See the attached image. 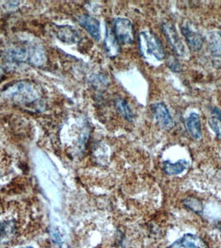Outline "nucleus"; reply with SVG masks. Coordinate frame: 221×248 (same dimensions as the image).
Wrapping results in <instances>:
<instances>
[{
	"instance_id": "nucleus-8",
	"label": "nucleus",
	"mask_w": 221,
	"mask_h": 248,
	"mask_svg": "<svg viewBox=\"0 0 221 248\" xmlns=\"http://www.w3.org/2000/svg\"><path fill=\"white\" fill-rule=\"evenodd\" d=\"M181 32L190 49L193 52L199 51L203 46V40L201 35L197 31L190 28L188 25H182Z\"/></svg>"
},
{
	"instance_id": "nucleus-10",
	"label": "nucleus",
	"mask_w": 221,
	"mask_h": 248,
	"mask_svg": "<svg viewBox=\"0 0 221 248\" xmlns=\"http://www.w3.org/2000/svg\"><path fill=\"white\" fill-rule=\"evenodd\" d=\"M104 46L107 53L111 58L116 57L120 52L119 43L113 31L109 26L106 27V37L104 40Z\"/></svg>"
},
{
	"instance_id": "nucleus-5",
	"label": "nucleus",
	"mask_w": 221,
	"mask_h": 248,
	"mask_svg": "<svg viewBox=\"0 0 221 248\" xmlns=\"http://www.w3.org/2000/svg\"><path fill=\"white\" fill-rule=\"evenodd\" d=\"M152 110L155 120L162 129H172L174 125V121L168 108L164 103H157L153 105Z\"/></svg>"
},
{
	"instance_id": "nucleus-2",
	"label": "nucleus",
	"mask_w": 221,
	"mask_h": 248,
	"mask_svg": "<svg viewBox=\"0 0 221 248\" xmlns=\"http://www.w3.org/2000/svg\"><path fill=\"white\" fill-rule=\"evenodd\" d=\"M114 35L118 42L125 45L133 44L135 40V30L129 19L118 17L114 21Z\"/></svg>"
},
{
	"instance_id": "nucleus-7",
	"label": "nucleus",
	"mask_w": 221,
	"mask_h": 248,
	"mask_svg": "<svg viewBox=\"0 0 221 248\" xmlns=\"http://www.w3.org/2000/svg\"><path fill=\"white\" fill-rule=\"evenodd\" d=\"M79 24L95 39L99 41L100 38V24L98 19L90 15H84L78 17Z\"/></svg>"
},
{
	"instance_id": "nucleus-1",
	"label": "nucleus",
	"mask_w": 221,
	"mask_h": 248,
	"mask_svg": "<svg viewBox=\"0 0 221 248\" xmlns=\"http://www.w3.org/2000/svg\"><path fill=\"white\" fill-rule=\"evenodd\" d=\"M140 51L148 62H162L166 57L163 45L151 31H144L139 36Z\"/></svg>"
},
{
	"instance_id": "nucleus-4",
	"label": "nucleus",
	"mask_w": 221,
	"mask_h": 248,
	"mask_svg": "<svg viewBox=\"0 0 221 248\" xmlns=\"http://www.w3.org/2000/svg\"><path fill=\"white\" fill-rule=\"evenodd\" d=\"M162 31L174 52L178 56H183L185 54V47L174 25L170 22H165L162 25Z\"/></svg>"
},
{
	"instance_id": "nucleus-17",
	"label": "nucleus",
	"mask_w": 221,
	"mask_h": 248,
	"mask_svg": "<svg viewBox=\"0 0 221 248\" xmlns=\"http://www.w3.org/2000/svg\"><path fill=\"white\" fill-rule=\"evenodd\" d=\"M91 83L96 89H102L107 87L108 81L106 78L102 75H95L91 78Z\"/></svg>"
},
{
	"instance_id": "nucleus-3",
	"label": "nucleus",
	"mask_w": 221,
	"mask_h": 248,
	"mask_svg": "<svg viewBox=\"0 0 221 248\" xmlns=\"http://www.w3.org/2000/svg\"><path fill=\"white\" fill-rule=\"evenodd\" d=\"M8 93L14 100L19 102H31L36 98L34 89L27 83H18L14 85Z\"/></svg>"
},
{
	"instance_id": "nucleus-12",
	"label": "nucleus",
	"mask_w": 221,
	"mask_h": 248,
	"mask_svg": "<svg viewBox=\"0 0 221 248\" xmlns=\"http://www.w3.org/2000/svg\"><path fill=\"white\" fill-rule=\"evenodd\" d=\"M205 40L211 54L221 56V33L219 31H211L205 36Z\"/></svg>"
},
{
	"instance_id": "nucleus-19",
	"label": "nucleus",
	"mask_w": 221,
	"mask_h": 248,
	"mask_svg": "<svg viewBox=\"0 0 221 248\" xmlns=\"http://www.w3.org/2000/svg\"><path fill=\"white\" fill-rule=\"evenodd\" d=\"M34 248L32 247H25V248Z\"/></svg>"
},
{
	"instance_id": "nucleus-18",
	"label": "nucleus",
	"mask_w": 221,
	"mask_h": 248,
	"mask_svg": "<svg viewBox=\"0 0 221 248\" xmlns=\"http://www.w3.org/2000/svg\"><path fill=\"white\" fill-rule=\"evenodd\" d=\"M168 65L169 68L174 73H178L182 71L181 65L174 56H171L168 58Z\"/></svg>"
},
{
	"instance_id": "nucleus-15",
	"label": "nucleus",
	"mask_w": 221,
	"mask_h": 248,
	"mask_svg": "<svg viewBox=\"0 0 221 248\" xmlns=\"http://www.w3.org/2000/svg\"><path fill=\"white\" fill-rule=\"evenodd\" d=\"M115 106L122 115L127 121L132 122L133 120V113L127 103L122 98H117L115 101Z\"/></svg>"
},
{
	"instance_id": "nucleus-16",
	"label": "nucleus",
	"mask_w": 221,
	"mask_h": 248,
	"mask_svg": "<svg viewBox=\"0 0 221 248\" xmlns=\"http://www.w3.org/2000/svg\"><path fill=\"white\" fill-rule=\"evenodd\" d=\"M183 205L189 210L193 211L196 213H201L203 211V205L201 201L197 198L193 197H188L184 199Z\"/></svg>"
},
{
	"instance_id": "nucleus-14",
	"label": "nucleus",
	"mask_w": 221,
	"mask_h": 248,
	"mask_svg": "<svg viewBox=\"0 0 221 248\" xmlns=\"http://www.w3.org/2000/svg\"><path fill=\"white\" fill-rule=\"evenodd\" d=\"M212 112L213 116L208 120L209 126L221 140V111L218 108H212Z\"/></svg>"
},
{
	"instance_id": "nucleus-11",
	"label": "nucleus",
	"mask_w": 221,
	"mask_h": 248,
	"mask_svg": "<svg viewBox=\"0 0 221 248\" xmlns=\"http://www.w3.org/2000/svg\"><path fill=\"white\" fill-rule=\"evenodd\" d=\"M186 126L189 135L195 140L202 137L201 121L200 116L196 112H192L186 120Z\"/></svg>"
},
{
	"instance_id": "nucleus-13",
	"label": "nucleus",
	"mask_w": 221,
	"mask_h": 248,
	"mask_svg": "<svg viewBox=\"0 0 221 248\" xmlns=\"http://www.w3.org/2000/svg\"><path fill=\"white\" fill-rule=\"evenodd\" d=\"M188 163L186 160H179L172 163L166 160L163 163V170L168 175H177L182 173L188 168Z\"/></svg>"
},
{
	"instance_id": "nucleus-6",
	"label": "nucleus",
	"mask_w": 221,
	"mask_h": 248,
	"mask_svg": "<svg viewBox=\"0 0 221 248\" xmlns=\"http://www.w3.org/2000/svg\"><path fill=\"white\" fill-rule=\"evenodd\" d=\"M170 248H208L205 240L193 234H186L176 240Z\"/></svg>"
},
{
	"instance_id": "nucleus-9",
	"label": "nucleus",
	"mask_w": 221,
	"mask_h": 248,
	"mask_svg": "<svg viewBox=\"0 0 221 248\" xmlns=\"http://www.w3.org/2000/svg\"><path fill=\"white\" fill-rule=\"evenodd\" d=\"M56 36L62 42L74 44L79 42V35L77 29L71 25H61L56 27Z\"/></svg>"
}]
</instances>
